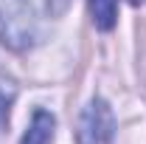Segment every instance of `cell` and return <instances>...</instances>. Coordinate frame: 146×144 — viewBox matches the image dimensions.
Here are the masks:
<instances>
[{"label": "cell", "mask_w": 146, "mask_h": 144, "mask_svg": "<svg viewBox=\"0 0 146 144\" xmlns=\"http://www.w3.org/2000/svg\"><path fill=\"white\" fill-rule=\"evenodd\" d=\"M39 26L28 0H0V42L9 51H28L34 48Z\"/></svg>", "instance_id": "obj_1"}, {"label": "cell", "mask_w": 146, "mask_h": 144, "mask_svg": "<svg viewBox=\"0 0 146 144\" xmlns=\"http://www.w3.org/2000/svg\"><path fill=\"white\" fill-rule=\"evenodd\" d=\"M76 139L79 144H112L115 139V116L104 99H90L87 108L79 116L76 127Z\"/></svg>", "instance_id": "obj_2"}, {"label": "cell", "mask_w": 146, "mask_h": 144, "mask_svg": "<svg viewBox=\"0 0 146 144\" xmlns=\"http://www.w3.org/2000/svg\"><path fill=\"white\" fill-rule=\"evenodd\" d=\"M54 133H56V119L54 113L48 110H34L31 116V124L23 133V141L20 144H54Z\"/></svg>", "instance_id": "obj_3"}, {"label": "cell", "mask_w": 146, "mask_h": 144, "mask_svg": "<svg viewBox=\"0 0 146 144\" xmlns=\"http://www.w3.org/2000/svg\"><path fill=\"white\" fill-rule=\"evenodd\" d=\"M90 20L98 31H110L118 20V0H87Z\"/></svg>", "instance_id": "obj_4"}, {"label": "cell", "mask_w": 146, "mask_h": 144, "mask_svg": "<svg viewBox=\"0 0 146 144\" xmlns=\"http://www.w3.org/2000/svg\"><path fill=\"white\" fill-rule=\"evenodd\" d=\"M45 6H48V14H51V17H62V14L68 11L70 0H45Z\"/></svg>", "instance_id": "obj_5"}, {"label": "cell", "mask_w": 146, "mask_h": 144, "mask_svg": "<svg viewBox=\"0 0 146 144\" xmlns=\"http://www.w3.org/2000/svg\"><path fill=\"white\" fill-rule=\"evenodd\" d=\"M9 105H11V99H9V96L0 90V130L9 124Z\"/></svg>", "instance_id": "obj_6"}, {"label": "cell", "mask_w": 146, "mask_h": 144, "mask_svg": "<svg viewBox=\"0 0 146 144\" xmlns=\"http://www.w3.org/2000/svg\"><path fill=\"white\" fill-rule=\"evenodd\" d=\"M129 3H132V6H141V3H143V0H129Z\"/></svg>", "instance_id": "obj_7"}]
</instances>
